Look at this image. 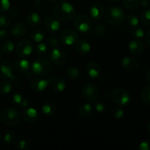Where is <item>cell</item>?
<instances>
[{"label": "cell", "mask_w": 150, "mask_h": 150, "mask_svg": "<svg viewBox=\"0 0 150 150\" xmlns=\"http://www.w3.org/2000/svg\"><path fill=\"white\" fill-rule=\"evenodd\" d=\"M1 133H0V142H1Z\"/></svg>", "instance_id": "obj_57"}, {"label": "cell", "mask_w": 150, "mask_h": 150, "mask_svg": "<svg viewBox=\"0 0 150 150\" xmlns=\"http://www.w3.org/2000/svg\"><path fill=\"white\" fill-rule=\"evenodd\" d=\"M60 40L63 45L69 46L75 44L79 40V35L76 31L71 29H68L62 32Z\"/></svg>", "instance_id": "obj_9"}, {"label": "cell", "mask_w": 150, "mask_h": 150, "mask_svg": "<svg viewBox=\"0 0 150 150\" xmlns=\"http://www.w3.org/2000/svg\"><path fill=\"white\" fill-rule=\"evenodd\" d=\"M148 133L150 136V123L149 124V125H148Z\"/></svg>", "instance_id": "obj_53"}, {"label": "cell", "mask_w": 150, "mask_h": 150, "mask_svg": "<svg viewBox=\"0 0 150 150\" xmlns=\"http://www.w3.org/2000/svg\"><path fill=\"white\" fill-rule=\"evenodd\" d=\"M9 15H10V17L13 18H18L19 16V11H18V10H16V9H10V10H9Z\"/></svg>", "instance_id": "obj_47"}, {"label": "cell", "mask_w": 150, "mask_h": 150, "mask_svg": "<svg viewBox=\"0 0 150 150\" xmlns=\"http://www.w3.org/2000/svg\"><path fill=\"white\" fill-rule=\"evenodd\" d=\"M35 7L40 12H44L47 8L46 3L44 0H34Z\"/></svg>", "instance_id": "obj_38"}, {"label": "cell", "mask_w": 150, "mask_h": 150, "mask_svg": "<svg viewBox=\"0 0 150 150\" xmlns=\"http://www.w3.org/2000/svg\"><path fill=\"white\" fill-rule=\"evenodd\" d=\"M104 18L106 21L112 25H119L123 23L126 18L124 11L117 6L107 7L104 13Z\"/></svg>", "instance_id": "obj_2"}, {"label": "cell", "mask_w": 150, "mask_h": 150, "mask_svg": "<svg viewBox=\"0 0 150 150\" xmlns=\"http://www.w3.org/2000/svg\"><path fill=\"white\" fill-rule=\"evenodd\" d=\"M12 90V83L8 79H4L0 82V92L1 94H8Z\"/></svg>", "instance_id": "obj_30"}, {"label": "cell", "mask_w": 150, "mask_h": 150, "mask_svg": "<svg viewBox=\"0 0 150 150\" xmlns=\"http://www.w3.org/2000/svg\"><path fill=\"white\" fill-rule=\"evenodd\" d=\"M107 33V28L103 24H97L91 28V34L96 36H103Z\"/></svg>", "instance_id": "obj_28"}, {"label": "cell", "mask_w": 150, "mask_h": 150, "mask_svg": "<svg viewBox=\"0 0 150 150\" xmlns=\"http://www.w3.org/2000/svg\"><path fill=\"white\" fill-rule=\"evenodd\" d=\"M123 4L125 8L128 10H136L140 4V0H123Z\"/></svg>", "instance_id": "obj_31"}, {"label": "cell", "mask_w": 150, "mask_h": 150, "mask_svg": "<svg viewBox=\"0 0 150 150\" xmlns=\"http://www.w3.org/2000/svg\"><path fill=\"white\" fill-rule=\"evenodd\" d=\"M42 112L44 115L47 117H53L56 113V107L51 103H46L43 105Z\"/></svg>", "instance_id": "obj_26"}, {"label": "cell", "mask_w": 150, "mask_h": 150, "mask_svg": "<svg viewBox=\"0 0 150 150\" xmlns=\"http://www.w3.org/2000/svg\"><path fill=\"white\" fill-rule=\"evenodd\" d=\"M21 114L14 108H7L1 111L0 114V120L4 125L9 127L16 126L20 122Z\"/></svg>", "instance_id": "obj_3"}, {"label": "cell", "mask_w": 150, "mask_h": 150, "mask_svg": "<svg viewBox=\"0 0 150 150\" xmlns=\"http://www.w3.org/2000/svg\"><path fill=\"white\" fill-rule=\"evenodd\" d=\"M47 43L51 48H57L59 43V40L57 37L55 36H51L48 38L47 40Z\"/></svg>", "instance_id": "obj_42"}, {"label": "cell", "mask_w": 150, "mask_h": 150, "mask_svg": "<svg viewBox=\"0 0 150 150\" xmlns=\"http://www.w3.org/2000/svg\"><path fill=\"white\" fill-rule=\"evenodd\" d=\"M140 4L142 7H148L150 4V0H140Z\"/></svg>", "instance_id": "obj_50"}, {"label": "cell", "mask_w": 150, "mask_h": 150, "mask_svg": "<svg viewBox=\"0 0 150 150\" xmlns=\"http://www.w3.org/2000/svg\"><path fill=\"white\" fill-rule=\"evenodd\" d=\"M26 21L31 27H37L41 23V19L39 15L36 13H29L26 17Z\"/></svg>", "instance_id": "obj_22"}, {"label": "cell", "mask_w": 150, "mask_h": 150, "mask_svg": "<svg viewBox=\"0 0 150 150\" xmlns=\"http://www.w3.org/2000/svg\"><path fill=\"white\" fill-rule=\"evenodd\" d=\"M10 36V33L4 29H0V40H5Z\"/></svg>", "instance_id": "obj_45"}, {"label": "cell", "mask_w": 150, "mask_h": 150, "mask_svg": "<svg viewBox=\"0 0 150 150\" xmlns=\"http://www.w3.org/2000/svg\"><path fill=\"white\" fill-rule=\"evenodd\" d=\"M52 87L54 92H57V93H60L63 92L66 89V82L63 79H54L52 81Z\"/></svg>", "instance_id": "obj_25"}, {"label": "cell", "mask_w": 150, "mask_h": 150, "mask_svg": "<svg viewBox=\"0 0 150 150\" xmlns=\"http://www.w3.org/2000/svg\"><path fill=\"white\" fill-rule=\"evenodd\" d=\"M139 148L141 150H150V142H143L140 144Z\"/></svg>", "instance_id": "obj_46"}, {"label": "cell", "mask_w": 150, "mask_h": 150, "mask_svg": "<svg viewBox=\"0 0 150 150\" xmlns=\"http://www.w3.org/2000/svg\"><path fill=\"white\" fill-rule=\"evenodd\" d=\"M146 79L150 83V70H149L146 73Z\"/></svg>", "instance_id": "obj_52"}, {"label": "cell", "mask_w": 150, "mask_h": 150, "mask_svg": "<svg viewBox=\"0 0 150 150\" xmlns=\"http://www.w3.org/2000/svg\"><path fill=\"white\" fill-rule=\"evenodd\" d=\"M144 44L140 39H135L131 41L128 45V50L132 55L138 56L144 51Z\"/></svg>", "instance_id": "obj_14"}, {"label": "cell", "mask_w": 150, "mask_h": 150, "mask_svg": "<svg viewBox=\"0 0 150 150\" xmlns=\"http://www.w3.org/2000/svg\"><path fill=\"white\" fill-rule=\"evenodd\" d=\"M74 26L81 33H86L92 28V22L88 16L84 14L78 15L74 20Z\"/></svg>", "instance_id": "obj_6"}, {"label": "cell", "mask_w": 150, "mask_h": 150, "mask_svg": "<svg viewBox=\"0 0 150 150\" xmlns=\"http://www.w3.org/2000/svg\"><path fill=\"white\" fill-rule=\"evenodd\" d=\"M43 26L49 33H57L60 29V23L56 18L48 16L43 21Z\"/></svg>", "instance_id": "obj_11"}, {"label": "cell", "mask_w": 150, "mask_h": 150, "mask_svg": "<svg viewBox=\"0 0 150 150\" xmlns=\"http://www.w3.org/2000/svg\"><path fill=\"white\" fill-rule=\"evenodd\" d=\"M1 57H2V56H1V51H0V60L1 59Z\"/></svg>", "instance_id": "obj_54"}, {"label": "cell", "mask_w": 150, "mask_h": 150, "mask_svg": "<svg viewBox=\"0 0 150 150\" xmlns=\"http://www.w3.org/2000/svg\"><path fill=\"white\" fill-rule=\"evenodd\" d=\"M33 50V43L28 40H21L16 47V54L21 58H26V57L30 56Z\"/></svg>", "instance_id": "obj_8"}, {"label": "cell", "mask_w": 150, "mask_h": 150, "mask_svg": "<svg viewBox=\"0 0 150 150\" xmlns=\"http://www.w3.org/2000/svg\"><path fill=\"white\" fill-rule=\"evenodd\" d=\"M139 20L138 16L133 13H129L127 16H126V22L130 26L133 27V26H138L139 23Z\"/></svg>", "instance_id": "obj_35"}, {"label": "cell", "mask_w": 150, "mask_h": 150, "mask_svg": "<svg viewBox=\"0 0 150 150\" xmlns=\"http://www.w3.org/2000/svg\"><path fill=\"white\" fill-rule=\"evenodd\" d=\"M124 111H122L121 109H118L115 111L114 115H115V117H116V119H118V120H120V119H121L122 117H124Z\"/></svg>", "instance_id": "obj_48"}, {"label": "cell", "mask_w": 150, "mask_h": 150, "mask_svg": "<svg viewBox=\"0 0 150 150\" xmlns=\"http://www.w3.org/2000/svg\"><path fill=\"white\" fill-rule=\"evenodd\" d=\"M16 147L20 150H26L29 149L27 141L23 138L18 139L16 142Z\"/></svg>", "instance_id": "obj_36"}, {"label": "cell", "mask_w": 150, "mask_h": 150, "mask_svg": "<svg viewBox=\"0 0 150 150\" xmlns=\"http://www.w3.org/2000/svg\"><path fill=\"white\" fill-rule=\"evenodd\" d=\"M32 73L38 76H45L50 73L51 64L50 60L44 57L35 59L31 65Z\"/></svg>", "instance_id": "obj_4"}, {"label": "cell", "mask_w": 150, "mask_h": 150, "mask_svg": "<svg viewBox=\"0 0 150 150\" xmlns=\"http://www.w3.org/2000/svg\"><path fill=\"white\" fill-rule=\"evenodd\" d=\"M10 24V19L4 15H0V29H5Z\"/></svg>", "instance_id": "obj_39"}, {"label": "cell", "mask_w": 150, "mask_h": 150, "mask_svg": "<svg viewBox=\"0 0 150 150\" xmlns=\"http://www.w3.org/2000/svg\"><path fill=\"white\" fill-rule=\"evenodd\" d=\"M108 1H119V0H108Z\"/></svg>", "instance_id": "obj_55"}, {"label": "cell", "mask_w": 150, "mask_h": 150, "mask_svg": "<svg viewBox=\"0 0 150 150\" xmlns=\"http://www.w3.org/2000/svg\"><path fill=\"white\" fill-rule=\"evenodd\" d=\"M86 72L91 79H97L101 74V67L96 62H90L86 66Z\"/></svg>", "instance_id": "obj_15"}, {"label": "cell", "mask_w": 150, "mask_h": 150, "mask_svg": "<svg viewBox=\"0 0 150 150\" xmlns=\"http://www.w3.org/2000/svg\"><path fill=\"white\" fill-rule=\"evenodd\" d=\"M112 100L119 106H126L131 100L130 94L127 90L122 88L115 89L111 93Z\"/></svg>", "instance_id": "obj_5"}, {"label": "cell", "mask_w": 150, "mask_h": 150, "mask_svg": "<svg viewBox=\"0 0 150 150\" xmlns=\"http://www.w3.org/2000/svg\"><path fill=\"white\" fill-rule=\"evenodd\" d=\"M66 53L59 48H54L49 53V60L52 64L60 65L66 62Z\"/></svg>", "instance_id": "obj_12"}, {"label": "cell", "mask_w": 150, "mask_h": 150, "mask_svg": "<svg viewBox=\"0 0 150 150\" xmlns=\"http://www.w3.org/2000/svg\"><path fill=\"white\" fill-rule=\"evenodd\" d=\"M1 49L4 54H10L16 49V47H15V44L12 41L7 40L1 45Z\"/></svg>", "instance_id": "obj_32"}, {"label": "cell", "mask_w": 150, "mask_h": 150, "mask_svg": "<svg viewBox=\"0 0 150 150\" xmlns=\"http://www.w3.org/2000/svg\"><path fill=\"white\" fill-rule=\"evenodd\" d=\"M121 65L125 70L128 71H133L138 67V62L133 57H126L122 59Z\"/></svg>", "instance_id": "obj_18"}, {"label": "cell", "mask_w": 150, "mask_h": 150, "mask_svg": "<svg viewBox=\"0 0 150 150\" xmlns=\"http://www.w3.org/2000/svg\"><path fill=\"white\" fill-rule=\"evenodd\" d=\"M50 79H44L41 76L35 78L31 81V88L35 92H43L46 90L48 85L52 82L54 78L52 81H50Z\"/></svg>", "instance_id": "obj_13"}, {"label": "cell", "mask_w": 150, "mask_h": 150, "mask_svg": "<svg viewBox=\"0 0 150 150\" xmlns=\"http://www.w3.org/2000/svg\"><path fill=\"white\" fill-rule=\"evenodd\" d=\"M0 78L8 80H15L14 66L10 62L4 60L0 62Z\"/></svg>", "instance_id": "obj_10"}, {"label": "cell", "mask_w": 150, "mask_h": 150, "mask_svg": "<svg viewBox=\"0 0 150 150\" xmlns=\"http://www.w3.org/2000/svg\"><path fill=\"white\" fill-rule=\"evenodd\" d=\"M24 99V96L21 94L19 93V92H16L13 96V102L16 105H20L21 106Z\"/></svg>", "instance_id": "obj_40"}, {"label": "cell", "mask_w": 150, "mask_h": 150, "mask_svg": "<svg viewBox=\"0 0 150 150\" xmlns=\"http://www.w3.org/2000/svg\"><path fill=\"white\" fill-rule=\"evenodd\" d=\"M28 105H29V101L27 100V99H26V98H24V100H23V102H22L21 106L24 107V108H26Z\"/></svg>", "instance_id": "obj_51"}, {"label": "cell", "mask_w": 150, "mask_h": 150, "mask_svg": "<svg viewBox=\"0 0 150 150\" xmlns=\"http://www.w3.org/2000/svg\"><path fill=\"white\" fill-rule=\"evenodd\" d=\"M22 117H23L24 120H26V122H34L38 120V114L36 109L33 108H26L24 109L23 112H22Z\"/></svg>", "instance_id": "obj_19"}, {"label": "cell", "mask_w": 150, "mask_h": 150, "mask_svg": "<svg viewBox=\"0 0 150 150\" xmlns=\"http://www.w3.org/2000/svg\"><path fill=\"white\" fill-rule=\"evenodd\" d=\"M10 9L9 0H0V13H4Z\"/></svg>", "instance_id": "obj_43"}, {"label": "cell", "mask_w": 150, "mask_h": 150, "mask_svg": "<svg viewBox=\"0 0 150 150\" xmlns=\"http://www.w3.org/2000/svg\"><path fill=\"white\" fill-rule=\"evenodd\" d=\"M66 74L69 79L72 81H76L79 77V70L76 66L71 65L68 67L66 70Z\"/></svg>", "instance_id": "obj_27"}, {"label": "cell", "mask_w": 150, "mask_h": 150, "mask_svg": "<svg viewBox=\"0 0 150 150\" xmlns=\"http://www.w3.org/2000/svg\"><path fill=\"white\" fill-rule=\"evenodd\" d=\"M75 49L78 54H81V55H85L91 51V45L86 40H83L79 41L78 40L76 42Z\"/></svg>", "instance_id": "obj_21"}, {"label": "cell", "mask_w": 150, "mask_h": 150, "mask_svg": "<svg viewBox=\"0 0 150 150\" xmlns=\"http://www.w3.org/2000/svg\"><path fill=\"white\" fill-rule=\"evenodd\" d=\"M95 109L97 112H103L105 109V105L101 102H96L95 103Z\"/></svg>", "instance_id": "obj_44"}, {"label": "cell", "mask_w": 150, "mask_h": 150, "mask_svg": "<svg viewBox=\"0 0 150 150\" xmlns=\"http://www.w3.org/2000/svg\"><path fill=\"white\" fill-rule=\"evenodd\" d=\"M26 27L22 22H17L13 23L10 29V34L15 38H21L25 34Z\"/></svg>", "instance_id": "obj_16"}, {"label": "cell", "mask_w": 150, "mask_h": 150, "mask_svg": "<svg viewBox=\"0 0 150 150\" xmlns=\"http://www.w3.org/2000/svg\"><path fill=\"white\" fill-rule=\"evenodd\" d=\"M92 111L93 107L89 103L82 104L78 108V114L83 118H87V117H90L92 114Z\"/></svg>", "instance_id": "obj_23"}, {"label": "cell", "mask_w": 150, "mask_h": 150, "mask_svg": "<svg viewBox=\"0 0 150 150\" xmlns=\"http://www.w3.org/2000/svg\"><path fill=\"white\" fill-rule=\"evenodd\" d=\"M14 68L21 73H26L29 70V63L25 58L17 59L14 63Z\"/></svg>", "instance_id": "obj_20"}, {"label": "cell", "mask_w": 150, "mask_h": 150, "mask_svg": "<svg viewBox=\"0 0 150 150\" xmlns=\"http://www.w3.org/2000/svg\"><path fill=\"white\" fill-rule=\"evenodd\" d=\"M140 21L144 26H150V9L144 10L141 13L140 16Z\"/></svg>", "instance_id": "obj_33"}, {"label": "cell", "mask_w": 150, "mask_h": 150, "mask_svg": "<svg viewBox=\"0 0 150 150\" xmlns=\"http://www.w3.org/2000/svg\"><path fill=\"white\" fill-rule=\"evenodd\" d=\"M130 34L133 38H136V39H141L145 35V31H144V28L138 25V26L132 27L130 31Z\"/></svg>", "instance_id": "obj_29"}, {"label": "cell", "mask_w": 150, "mask_h": 150, "mask_svg": "<svg viewBox=\"0 0 150 150\" xmlns=\"http://www.w3.org/2000/svg\"><path fill=\"white\" fill-rule=\"evenodd\" d=\"M30 38L36 42H41L46 38L45 32L41 29H35L30 33Z\"/></svg>", "instance_id": "obj_24"}, {"label": "cell", "mask_w": 150, "mask_h": 150, "mask_svg": "<svg viewBox=\"0 0 150 150\" xmlns=\"http://www.w3.org/2000/svg\"><path fill=\"white\" fill-rule=\"evenodd\" d=\"M61 1H67V0H61Z\"/></svg>", "instance_id": "obj_58"}, {"label": "cell", "mask_w": 150, "mask_h": 150, "mask_svg": "<svg viewBox=\"0 0 150 150\" xmlns=\"http://www.w3.org/2000/svg\"><path fill=\"white\" fill-rule=\"evenodd\" d=\"M49 1H57V0H49Z\"/></svg>", "instance_id": "obj_56"}, {"label": "cell", "mask_w": 150, "mask_h": 150, "mask_svg": "<svg viewBox=\"0 0 150 150\" xmlns=\"http://www.w3.org/2000/svg\"><path fill=\"white\" fill-rule=\"evenodd\" d=\"M141 100L147 104H150V86H145L140 94Z\"/></svg>", "instance_id": "obj_34"}, {"label": "cell", "mask_w": 150, "mask_h": 150, "mask_svg": "<svg viewBox=\"0 0 150 150\" xmlns=\"http://www.w3.org/2000/svg\"><path fill=\"white\" fill-rule=\"evenodd\" d=\"M90 16L94 20H99L104 16V10L100 3H94L91 5L89 10Z\"/></svg>", "instance_id": "obj_17"}, {"label": "cell", "mask_w": 150, "mask_h": 150, "mask_svg": "<svg viewBox=\"0 0 150 150\" xmlns=\"http://www.w3.org/2000/svg\"><path fill=\"white\" fill-rule=\"evenodd\" d=\"M35 52L39 55H44L47 52V46L43 42H38L35 46Z\"/></svg>", "instance_id": "obj_37"}, {"label": "cell", "mask_w": 150, "mask_h": 150, "mask_svg": "<svg viewBox=\"0 0 150 150\" xmlns=\"http://www.w3.org/2000/svg\"><path fill=\"white\" fill-rule=\"evenodd\" d=\"M16 139V134L13 131H8L4 134V141L5 143L10 144L13 142Z\"/></svg>", "instance_id": "obj_41"}, {"label": "cell", "mask_w": 150, "mask_h": 150, "mask_svg": "<svg viewBox=\"0 0 150 150\" xmlns=\"http://www.w3.org/2000/svg\"><path fill=\"white\" fill-rule=\"evenodd\" d=\"M82 96L88 102H94L99 96V89L94 83H87L82 89Z\"/></svg>", "instance_id": "obj_7"}, {"label": "cell", "mask_w": 150, "mask_h": 150, "mask_svg": "<svg viewBox=\"0 0 150 150\" xmlns=\"http://www.w3.org/2000/svg\"><path fill=\"white\" fill-rule=\"evenodd\" d=\"M53 14L57 20L67 23L74 18L76 10L71 4L68 1H61L54 7Z\"/></svg>", "instance_id": "obj_1"}, {"label": "cell", "mask_w": 150, "mask_h": 150, "mask_svg": "<svg viewBox=\"0 0 150 150\" xmlns=\"http://www.w3.org/2000/svg\"><path fill=\"white\" fill-rule=\"evenodd\" d=\"M145 40L147 45L150 46V29L145 34Z\"/></svg>", "instance_id": "obj_49"}]
</instances>
